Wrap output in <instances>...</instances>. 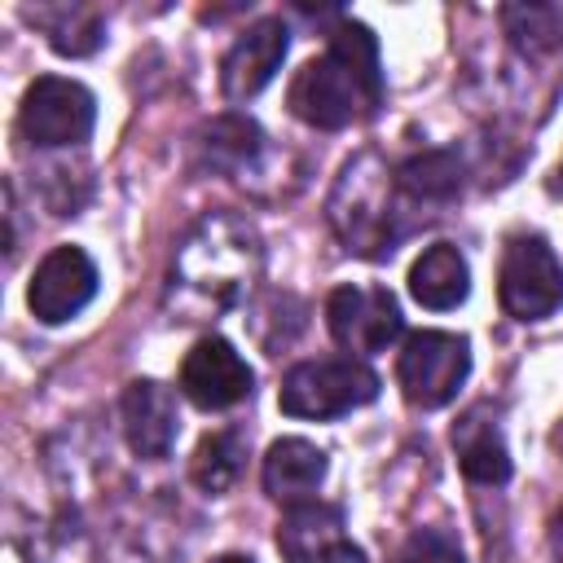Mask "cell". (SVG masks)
Masks as SVG:
<instances>
[{
  "mask_svg": "<svg viewBox=\"0 0 563 563\" xmlns=\"http://www.w3.org/2000/svg\"><path fill=\"white\" fill-rule=\"evenodd\" d=\"M400 202H405V194H400V185L387 180V167L374 154H361L334 180L330 224L347 242V251L378 260V255H391V246L405 233L400 211H396Z\"/></svg>",
  "mask_w": 563,
  "mask_h": 563,
  "instance_id": "obj_3",
  "label": "cell"
},
{
  "mask_svg": "<svg viewBox=\"0 0 563 563\" xmlns=\"http://www.w3.org/2000/svg\"><path fill=\"white\" fill-rule=\"evenodd\" d=\"M497 295L515 321H541V317L559 312L563 308V264H559L554 246L537 233H515L501 251Z\"/></svg>",
  "mask_w": 563,
  "mask_h": 563,
  "instance_id": "obj_5",
  "label": "cell"
},
{
  "mask_svg": "<svg viewBox=\"0 0 563 563\" xmlns=\"http://www.w3.org/2000/svg\"><path fill=\"white\" fill-rule=\"evenodd\" d=\"M264 154V132L246 114H220L198 132V163L216 176H246Z\"/></svg>",
  "mask_w": 563,
  "mask_h": 563,
  "instance_id": "obj_16",
  "label": "cell"
},
{
  "mask_svg": "<svg viewBox=\"0 0 563 563\" xmlns=\"http://www.w3.org/2000/svg\"><path fill=\"white\" fill-rule=\"evenodd\" d=\"M290 48V26L282 18H260L251 22L238 44L229 48L224 66H220V88L229 101H251L255 92H264L273 84V75L282 70Z\"/></svg>",
  "mask_w": 563,
  "mask_h": 563,
  "instance_id": "obj_12",
  "label": "cell"
},
{
  "mask_svg": "<svg viewBox=\"0 0 563 563\" xmlns=\"http://www.w3.org/2000/svg\"><path fill=\"white\" fill-rule=\"evenodd\" d=\"M180 431V413H176V396L172 387L154 383V378H136L123 391V435L132 444L136 457H167Z\"/></svg>",
  "mask_w": 563,
  "mask_h": 563,
  "instance_id": "obj_13",
  "label": "cell"
},
{
  "mask_svg": "<svg viewBox=\"0 0 563 563\" xmlns=\"http://www.w3.org/2000/svg\"><path fill=\"white\" fill-rule=\"evenodd\" d=\"M501 26H506L510 44L528 57H550L554 48H563V9L559 4H506Z\"/></svg>",
  "mask_w": 563,
  "mask_h": 563,
  "instance_id": "obj_21",
  "label": "cell"
},
{
  "mask_svg": "<svg viewBox=\"0 0 563 563\" xmlns=\"http://www.w3.org/2000/svg\"><path fill=\"white\" fill-rule=\"evenodd\" d=\"M325 479V453L312 440L286 435L264 453V493L277 497L282 506L312 501Z\"/></svg>",
  "mask_w": 563,
  "mask_h": 563,
  "instance_id": "obj_14",
  "label": "cell"
},
{
  "mask_svg": "<svg viewBox=\"0 0 563 563\" xmlns=\"http://www.w3.org/2000/svg\"><path fill=\"white\" fill-rule=\"evenodd\" d=\"M325 325L343 352L369 356L383 352L391 339H400L405 317L396 295L383 286H339L325 299Z\"/></svg>",
  "mask_w": 563,
  "mask_h": 563,
  "instance_id": "obj_8",
  "label": "cell"
},
{
  "mask_svg": "<svg viewBox=\"0 0 563 563\" xmlns=\"http://www.w3.org/2000/svg\"><path fill=\"white\" fill-rule=\"evenodd\" d=\"M35 26H44L48 44L62 57H88L106 40V22L92 4H48V9H26Z\"/></svg>",
  "mask_w": 563,
  "mask_h": 563,
  "instance_id": "obj_18",
  "label": "cell"
},
{
  "mask_svg": "<svg viewBox=\"0 0 563 563\" xmlns=\"http://www.w3.org/2000/svg\"><path fill=\"white\" fill-rule=\"evenodd\" d=\"M295 119L339 132L356 119H369L383 106V70H378V40L361 22H339L321 57L303 62L286 92Z\"/></svg>",
  "mask_w": 563,
  "mask_h": 563,
  "instance_id": "obj_2",
  "label": "cell"
},
{
  "mask_svg": "<svg viewBox=\"0 0 563 563\" xmlns=\"http://www.w3.org/2000/svg\"><path fill=\"white\" fill-rule=\"evenodd\" d=\"M97 282L101 277H97V264L88 260V251H79V246H53L40 260L31 286H26V308L44 325H62V321L79 317L92 303Z\"/></svg>",
  "mask_w": 563,
  "mask_h": 563,
  "instance_id": "obj_9",
  "label": "cell"
},
{
  "mask_svg": "<svg viewBox=\"0 0 563 563\" xmlns=\"http://www.w3.org/2000/svg\"><path fill=\"white\" fill-rule=\"evenodd\" d=\"M409 295L431 308V312H444V308H457L466 295H471V268L462 260V251L453 242H435L427 246L413 268H409Z\"/></svg>",
  "mask_w": 563,
  "mask_h": 563,
  "instance_id": "obj_17",
  "label": "cell"
},
{
  "mask_svg": "<svg viewBox=\"0 0 563 563\" xmlns=\"http://www.w3.org/2000/svg\"><path fill=\"white\" fill-rule=\"evenodd\" d=\"M400 563H466V559H462V545H457L449 532H440V528H418V532L405 541Z\"/></svg>",
  "mask_w": 563,
  "mask_h": 563,
  "instance_id": "obj_22",
  "label": "cell"
},
{
  "mask_svg": "<svg viewBox=\"0 0 563 563\" xmlns=\"http://www.w3.org/2000/svg\"><path fill=\"white\" fill-rule=\"evenodd\" d=\"M471 374V343L449 330H413L400 347L396 378L418 409H440L457 396Z\"/></svg>",
  "mask_w": 563,
  "mask_h": 563,
  "instance_id": "obj_7",
  "label": "cell"
},
{
  "mask_svg": "<svg viewBox=\"0 0 563 563\" xmlns=\"http://www.w3.org/2000/svg\"><path fill=\"white\" fill-rule=\"evenodd\" d=\"M97 123V97L79 79L40 75L18 106V132L40 150L84 145Z\"/></svg>",
  "mask_w": 563,
  "mask_h": 563,
  "instance_id": "obj_6",
  "label": "cell"
},
{
  "mask_svg": "<svg viewBox=\"0 0 563 563\" xmlns=\"http://www.w3.org/2000/svg\"><path fill=\"white\" fill-rule=\"evenodd\" d=\"M378 396V374L356 356H325V361H299L277 391L282 413L290 418H343Z\"/></svg>",
  "mask_w": 563,
  "mask_h": 563,
  "instance_id": "obj_4",
  "label": "cell"
},
{
  "mask_svg": "<svg viewBox=\"0 0 563 563\" xmlns=\"http://www.w3.org/2000/svg\"><path fill=\"white\" fill-rule=\"evenodd\" d=\"M242 457H246V440L242 431H211L202 435V444L194 449L189 475L202 493H229L242 475Z\"/></svg>",
  "mask_w": 563,
  "mask_h": 563,
  "instance_id": "obj_20",
  "label": "cell"
},
{
  "mask_svg": "<svg viewBox=\"0 0 563 563\" xmlns=\"http://www.w3.org/2000/svg\"><path fill=\"white\" fill-rule=\"evenodd\" d=\"M251 365L242 361V352L211 334V339H198L180 365V391L198 405V409H229L238 405L242 396H251Z\"/></svg>",
  "mask_w": 563,
  "mask_h": 563,
  "instance_id": "obj_11",
  "label": "cell"
},
{
  "mask_svg": "<svg viewBox=\"0 0 563 563\" xmlns=\"http://www.w3.org/2000/svg\"><path fill=\"white\" fill-rule=\"evenodd\" d=\"M550 550L563 563V510H554V519H550Z\"/></svg>",
  "mask_w": 563,
  "mask_h": 563,
  "instance_id": "obj_23",
  "label": "cell"
},
{
  "mask_svg": "<svg viewBox=\"0 0 563 563\" xmlns=\"http://www.w3.org/2000/svg\"><path fill=\"white\" fill-rule=\"evenodd\" d=\"M277 550L286 563H365L361 545H352L343 532V510L317 497L286 506L277 523Z\"/></svg>",
  "mask_w": 563,
  "mask_h": 563,
  "instance_id": "obj_10",
  "label": "cell"
},
{
  "mask_svg": "<svg viewBox=\"0 0 563 563\" xmlns=\"http://www.w3.org/2000/svg\"><path fill=\"white\" fill-rule=\"evenodd\" d=\"M396 185L409 202H449L462 189V163L453 150H427L396 172Z\"/></svg>",
  "mask_w": 563,
  "mask_h": 563,
  "instance_id": "obj_19",
  "label": "cell"
},
{
  "mask_svg": "<svg viewBox=\"0 0 563 563\" xmlns=\"http://www.w3.org/2000/svg\"><path fill=\"white\" fill-rule=\"evenodd\" d=\"M211 563H255V559H246V554H220V559H211Z\"/></svg>",
  "mask_w": 563,
  "mask_h": 563,
  "instance_id": "obj_24",
  "label": "cell"
},
{
  "mask_svg": "<svg viewBox=\"0 0 563 563\" xmlns=\"http://www.w3.org/2000/svg\"><path fill=\"white\" fill-rule=\"evenodd\" d=\"M453 449H457V466L466 479H475V484H506L510 479V453H506L501 427L488 413V405H475L457 418Z\"/></svg>",
  "mask_w": 563,
  "mask_h": 563,
  "instance_id": "obj_15",
  "label": "cell"
},
{
  "mask_svg": "<svg viewBox=\"0 0 563 563\" xmlns=\"http://www.w3.org/2000/svg\"><path fill=\"white\" fill-rule=\"evenodd\" d=\"M264 251L251 220L233 211L202 216L172 255L167 308L180 321H211L229 312L260 277Z\"/></svg>",
  "mask_w": 563,
  "mask_h": 563,
  "instance_id": "obj_1",
  "label": "cell"
}]
</instances>
